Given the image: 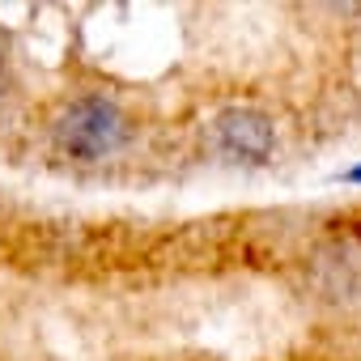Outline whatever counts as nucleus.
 Returning a JSON list of instances; mask_svg holds the SVG:
<instances>
[{
  "label": "nucleus",
  "mask_w": 361,
  "mask_h": 361,
  "mask_svg": "<svg viewBox=\"0 0 361 361\" xmlns=\"http://www.w3.org/2000/svg\"><path fill=\"white\" fill-rule=\"evenodd\" d=\"M123 136H128L123 111L106 94L77 98L56 119V145L73 161H102V157H111L123 145Z\"/></svg>",
  "instance_id": "obj_1"
},
{
  "label": "nucleus",
  "mask_w": 361,
  "mask_h": 361,
  "mask_svg": "<svg viewBox=\"0 0 361 361\" xmlns=\"http://www.w3.org/2000/svg\"><path fill=\"white\" fill-rule=\"evenodd\" d=\"M213 140L230 161H268L276 149V128L255 106H230L213 123Z\"/></svg>",
  "instance_id": "obj_2"
},
{
  "label": "nucleus",
  "mask_w": 361,
  "mask_h": 361,
  "mask_svg": "<svg viewBox=\"0 0 361 361\" xmlns=\"http://www.w3.org/2000/svg\"><path fill=\"white\" fill-rule=\"evenodd\" d=\"M5 85H9V43L0 35V94H5Z\"/></svg>",
  "instance_id": "obj_3"
},
{
  "label": "nucleus",
  "mask_w": 361,
  "mask_h": 361,
  "mask_svg": "<svg viewBox=\"0 0 361 361\" xmlns=\"http://www.w3.org/2000/svg\"><path fill=\"white\" fill-rule=\"evenodd\" d=\"M344 183H357V188H361V161H357L353 170H344Z\"/></svg>",
  "instance_id": "obj_4"
}]
</instances>
